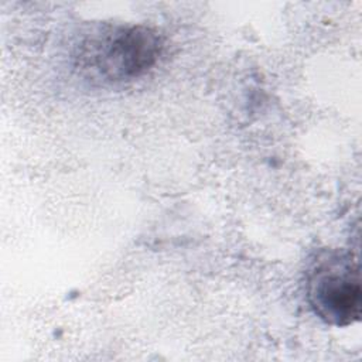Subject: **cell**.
<instances>
[{"mask_svg":"<svg viewBox=\"0 0 362 362\" xmlns=\"http://www.w3.org/2000/svg\"><path fill=\"white\" fill-rule=\"evenodd\" d=\"M305 298L325 324L348 327L362 314V288L356 257L342 249L315 255L305 272Z\"/></svg>","mask_w":362,"mask_h":362,"instance_id":"1","label":"cell"},{"mask_svg":"<svg viewBox=\"0 0 362 362\" xmlns=\"http://www.w3.org/2000/svg\"><path fill=\"white\" fill-rule=\"evenodd\" d=\"M78 59L107 82L132 81L146 74L158 59L161 38L146 25H117L88 40Z\"/></svg>","mask_w":362,"mask_h":362,"instance_id":"2","label":"cell"}]
</instances>
